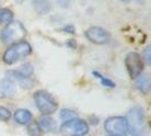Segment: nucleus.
<instances>
[{"label":"nucleus","instance_id":"7ed1b4c3","mask_svg":"<svg viewBox=\"0 0 151 136\" xmlns=\"http://www.w3.org/2000/svg\"><path fill=\"white\" fill-rule=\"evenodd\" d=\"M33 74H34V67L30 62L23 64L17 69L8 70L6 76L10 77L15 83H18L22 89L29 90L33 86Z\"/></svg>","mask_w":151,"mask_h":136},{"label":"nucleus","instance_id":"f03ea898","mask_svg":"<svg viewBox=\"0 0 151 136\" xmlns=\"http://www.w3.org/2000/svg\"><path fill=\"white\" fill-rule=\"evenodd\" d=\"M32 51H33L32 45L27 41L22 40L8 48L2 56V60L6 65H14L23 58L29 57Z\"/></svg>","mask_w":151,"mask_h":136},{"label":"nucleus","instance_id":"ddd939ff","mask_svg":"<svg viewBox=\"0 0 151 136\" xmlns=\"http://www.w3.org/2000/svg\"><path fill=\"white\" fill-rule=\"evenodd\" d=\"M135 89L142 94H148L150 91V77L147 74H141L135 78Z\"/></svg>","mask_w":151,"mask_h":136},{"label":"nucleus","instance_id":"9b49d317","mask_svg":"<svg viewBox=\"0 0 151 136\" xmlns=\"http://www.w3.org/2000/svg\"><path fill=\"white\" fill-rule=\"evenodd\" d=\"M39 127L45 133H55L57 130V122L50 116H40L37 120Z\"/></svg>","mask_w":151,"mask_h":136},{"label":"nucleus","instance_id":"1a4fd4ad","mask_svg":"<svg viewBox=\"0 0 151 136\" xmlns=\"http://www.w3.org/2000/svg\"><path fill=\"white\" fill-rule=\"evenodd\" d=\"M84 34L85 38L94 44H106L110 40V33L100 26H91Z\"/></svg>","mask_w":151,"mask_h":136},{"label":"nucleus","instance_id":"6e6552de","mask_svg":"<svg viewBox=\"0 0 151 136\" xmlns=\"http://www.w3.org/2000/svg\"><path fill=\"white\" fill-rule=\"evenodd\" d=\"M144 65L142 56L135 51H131L125 57V67L132 79H135L137 76L143 74Z\"/></svg>","mask_w":151,"mask_h":136},{"label":"nucleus","instance_id":"f257e3e1","mask_svg":"<svg viewBox=\"0 0 151 136\" xmlns=\"http://www.w3.org/2000/svg\"><path fill=\"white\" fill-rule=\"evenodd\" d=\"M127 130L131 136H145L148 134L145 113L142 107L135 106L131 108L126 113Z\"/></svg>","mask_w":151,"mask_h":136},{"label":"nucleus","instance_id":"6ab92c4d","mask_svg":"<svg viewBox=\"0 0 151 136\" xmlns=\"http://www.w3.org/2000/svg\"><path fill=\"white\" fill-rule=\"evenodd\" d=\"M12 116H13V113H12V111L8 108L4 106H0V121L7 122V121L10 120Z\"/></svg>","mask_w":151,"mask_h":136},{"label":"nucleus","instance_id":"423d86ee","mask_svg":"<svg viewBox=\"0 0 151 136\" xmlns=\"http://www.w3.org/2000/svg\"><path fill=\"white\" fill-rule=\"evenodd\" d=\"M89 129L90 127L88 121L77 117L72 120L63 121L59 132L64 136H85L89 134Z\"/></svg>","mask_w":151,"mask_h":136},{"label":"nucleus","instance_id":"20e7f679","mask_svg":"<svg viewBox=\"0 0 151 136\" xmlns=\"http://www.w3.org/2000/svg\"><path fill=\"white\" fill-rule=\"evenodd\" d=\"M27 32L19 21H13L10 24L6 25L0 32V41L4 44H14L24 40Z\"/></svg>","mask_w":151,"mask_h":136},{"label":"nucleus","instance_id":"0eeeda50","mask_svg":"<svg viewBox=\"0 0 151 136\" xmlns=\"http://www.w3.org/2000/svg\"><path fill=\"white\" fill-rule=\"evenodd\" d=\"M105 130L111 136H127V122L123 116H113L105 121Z\"/></svg>","mask_w":151,"mask_h":136},{"label":"nucleus","instance_id":"bb28decb","mask_svg":"<svg viewBox=\"0 0 151 136\" xmlns=\"http://www.w3.org/2000/svg\"><path fill=\"white\" fill-rule=\"evenodd\" d=\"M108 136H111V135H108Z\"/></svg>","mask_w":151,"mask_h":136},{"label":"nucleus","instance_id":"cd10ccee","mask_svg":"<svg viewBox=\"0 0 151 136\" xmlns=\"http://www.w3.org/2000/svg\"><path fill=\"white\" fill-rule=\"evenodd\" d=\"M0 9H1V8H0Z\"/></svg>","mask_w":151,"mask_h":136},{"label":"nucleus","instance_id":"39448f33","mask_svg":"<svg viewBox=\"0 0 151 136\" xmlns=\"http://www.w3.org/2000/svg\"><path fill=\"white\" fill-rule=\"evenodd\" d=\"M35 107L42 116H51L58 110V102L51 93L45 90H39L33 95Z\"/></svg>","mask_w":151,"mask_h":136},{"label":"nucleus","instance_id":"aec40b11","mask_svg":"<svg viewBox=\"0 0 151 136\" xmlns=\"http://www.w3.org/2000/svg\"><path fill=\"white\" fill-rule=\"evenodd\" d=\"M142 59H143L144 64H147V65H150L151 64V45H147L144 48Z\"/></svg>","mask_w":151,"mask_h":136},{"label":"nucleus","instance_id":"b1692460","mask_svg":"<svg viewBox=\"0 0 151 136\" xmlns=\"http://www.w3.org/2000/svg\"><path fill=\"white\" fill-rule=\"evenodd\" d=\"M66 45L69 47V48H72V49H75L77 44H76V41L74 39H70V40H68L67 42H66Z\"/></svg>","mask_w":151,"mask_h":136},{"label":"nucleus","instance_id":"4468645a","mask_svg":"<svg viewBox=\"0 0 151 136\" xmlns=\"http://www.w3.org/2000/svg\"><path fill=\"white\" fill-rule=\"evenodd\" d=\"M32 5H33L34 10L41 15L48 14L51 9L50 2L48 0H32Z\"/></svg>","mask_w":151,"mask_h":136},{"label":"nucleus","instance_id":"f8f14e48","mask_svg":"<svg viewBox=\"0 0 151 136\" xmlns=\"http://www.w3.org/2000/svg\"><path fill=\"white\" fill-rule=\"evenodd\" d=\"M13 117H14V120L18 125H22V126H24V125L26 126V125H29L31 121L33 120V115H32V112H31L30 110H27V109H24V108L15 110Z\"/></svg>","mask_w":151,"mask_h":136},{"label":"nucleus","instance_id":"9d476101","mask_svg":"<svg viewBox=\"0 0 151 136\" xmlns=\"http://www.w3.org/2000/svg\"><path fill=\"white\" fill-rule=\"evenodd\" d=\"M16 93V83L8 76L0 79V99L13 97Z\"/></svg>","mask_w":151,"mask_h":136},{"label":"nucleus","instance_id":"2eb2a0df","mask_svg":"<svg viewBox=\"0 0 151 136\" xmlns=\"http://www.w3.org/2000/svg\"><path fill=\"white\" fill-rule=\"evenodd\" d=\"M14 21V13L9 8H2L0 9V23L2 24H10Z\"/></svg>","mask_w":151,"mask_h":136},{"label":"nucleus","instance_id":"412c9836","mask_svg":"<svg viewBox=\"0 0 151 136\" xmlns=\"http://www.w3.org/2000/svg\"><path fill=\"white\" fill-rule=\"evenodd\" d=\"M63 30H64V32H66V33H70V34H74V33H75V27H74L73 25H66Z\"/></svg>","mask_w":151,"mask_h":136},{"label":"nucleus","instance_id":"393cba45","mask_svg":"<svg viewBox=\"0 0 151 136\" xmlns=\"http://www.w3.org/2000/svg\"><path fill=\"white\" fill-rule=\"evenodd\" d=\"M15 1H17V2H19V4H22V2H24V1H26V0H15Z\"/></svg>","mask_w":151,"mask_h":136},{"label":"nucleus","instance_id":"a211bd4d","mask_svg":"<svg viewBox=\"0 0 151 136\" xmlns=\"http://www.w3.org/2000/svg\"><path fill=\"white\" fill-rule=\"evenodd\" d=\"M92 75L100 79V82H101V84H102V86L110 87V89H114V87L116 86V83H115V82H113L111 79L107 78V77H105V76H102L99 72H96V70H94V72H92Z\"/></svg>","mask_w":151,"mask_h":136},{"label":"nucleus","instance_id":"f3484780","mask_svg":"<svg viewBox=\"0 0 151 136\" xmlns=\"http://www.w3.org/2000/svg\"><path fill=\"white\" fill-rule=\"evenodd\" d=\"M59 117L63 121H68V120H72L74 118H77L78 115L76 111L72 110V109H67V108H64L61 109L60 112H59Z\"/></svg>","mask_w":151,"mask_h":136},{"label":"nucleus","instance_id":"4be33fe9","mask_svg":"<svg viewBox=\"0 0 151 136\" xmlns=\"http://www.w3.org/2000/svg\"><path fill=\"white\" fill-rule=\"evenodd\" d=\"M89 122H90L91 125H98L99 118L97 116H91L90 118H89ZM89 122H88V124H89Z\"/></svg>","mask_w":151,"mask_h":136},{"label":"nucleus","instance_id":"dca6fc26","mask_svg":"<svg viewBox=\"0 0 151 136\" xmlns=\"http://www.w3.org/2000/svg\"><path fill=\"white\" fill-rule=\"evenodd\" d=\"M26 130H27L29 136H42L43 135V132L39 127L37 121L32 120L29 125H26Z\"/></svg>","mask_w":151,"mask_h":136},{"label":"nucleus","instance_id":"5701e85b","mask_svg":"<svg viewBox=\"0 0 151 136\" xmlns=\"http://www.w3.org/2000/svg\"><path fill=\"white\" fill-rule=\"evenodd\" d=\"M57 1V4L61 6V7H68V5H69V2H70V0H56Z\"/></svg>","mask_w":151,"mask_h":136},{"label":"nucleus","instance_id":"a878e982","mask_svg":"<svg viewBox=\"0 0 151 136\" xmlns=\"http://www.w3.org/2000/svg\"><path fill=\"white\" fill-rule=\"evenodd\" d=\"M122 2H129V1H131V0H121Z\"/></svg>","mask_w":151,"mask_h":136}]
</instances>
